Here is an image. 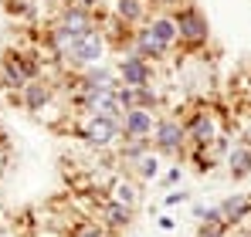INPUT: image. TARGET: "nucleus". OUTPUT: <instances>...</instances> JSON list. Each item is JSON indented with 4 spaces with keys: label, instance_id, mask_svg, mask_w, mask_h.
<instances>
[{
    "label": "nucleus",
    "instance_id": "f03ea898",
    "mask_svg": "<svg viewBox=\"0 0 251 237\" xmlns=\"http://www.w3.org/2000/svg\"><path fill=\"white\" fill-rule=\"evenodd\" d=\"M150 142H153V153H160V156H170V159H173V156H183V149H187L183 118L160 116V118H156V125H153Z\"/></svg>",
    "mask_w": 251,
    "mask_h": 237
},
{
    "label": "nucleus",
    "instance_id": "4468645a",
    "mask_svg": "<svg viewBox=\"0 0 251 237\" xmlns=\"http://www.w3.org/2000/svg\"><path fill=\"white\" fill-rule=\"evenodd\" d=\"M78 88H88V92H116L119 88V75L116 71H109V68H102V65H92V68H85L82 78L75 81Z\"/></svg>",
    "mask_w": 251,
    "mask_h": 237
},
{
    "label": "nucleus",
    "instance_id": "20e7f679",
    "mask_svg": "<svg viewBox=\"0 0 251 237\" xmlns=\"http://www.w3.org/2000/svg\"><path fill=\"white\" fill-rule=\"evenodd\" d=\"M41 75V65L27 54H3L0 58V88H24L27 81Z\"/></svg>",
    "mask_w": 251,
    "mask_h": 237
},
{
    "label": "nucleus",
    "instance_id": "a211bd4d",
    "mask_svg": "<svg viewBox=\"0 0 251 237\" xmlns=\"http://www.w3.org/2000/svg\"><path fill=\"white\" fill-rule=\"evenodd\" d=\"M160 159H163L160 153H153V149H150L143 159H136V163H132V176H136L139 183H143V180H156V176H160Z\"/></svg>",
    "mask_w": 251,
    "mask_h": 237
},
{
    "label": "nucleus",
    "instance_id": "b1692460",
    "mask_svg": "<svg viewBox=\"0 0 251 237\" xmlns=\"http://www.w3.org/2000/svg\"><path fill=\"white\" fill-rule=\"evenodd\" d=\"M34 3H61V0H34Z\"/></svg>",
    "mask_w": 251,
    "mask_h": 237
},
{
    "label": "nucleus",
    "instance_id": "dca6fc26",
    "mask_svg": "<svg viewBox=\"0 0 251 237\" xmlns=\"http://www.w3.org/2000/svg\"><path fill=\"white\" fill-rule=\"evenodd\" d=\"M51 95H54V88L48 85V81H41V78H34V81H27L24 88H21V102L31 109V112H41L44 105L51 102Z\"/></svg>",
    "mask_w": 251,
    "mask_h": 237
},
{
    "label": "nucleus",
    "instance_id": "9d476101",
    "mask_svg": "<svg viewBox=\"0 0 251 237\" xmlns=\"http://www.w3.org/2000/svg\"><path fill=\"white\" fill-rule=\"evenodd\" d=\"M54 24H61L72 38H82L88 31H95L99 24H95V14L92 10H85V7H75V3H61V10H58V21Z\"/></svg>",
    "mask_w": 251,
    "mask_h": 237
},
{
    "label": "nucleus",
    "instance_id": "9b49d317",
    "mask_svg": "<svg viewBox=\"0 0 251 237\" xmlns=\"http://www.w3.org/2000/svg\"><path fill=\"white\" fill-rule=\"evenodd\" d=\"M119 125H123V139H150L153 125H156V116L146 112V109H129V112H123Z\"/></svg>",
    "mask_w": 251,
    "mask_h": 237
},
{
    "label": "nucleus",
    "instance_id": "aec40b11",
    "mask_svg": "<svg viewBox=\"0 0 251 237\" xmlns=\"http://www.w3.org/2000/svg\"><path fill=\"white\" fill-rule=\"evenodd\" d=\"M227 224H210V220H204L201 227H197V237H227Z\"/></svg>",
    "mask_w": 251,
    "mask_h": 237
},
{
    "label": "nucleus",
    "instance_id": "393cba45",
    "mask_svg": "<svg viewBox=\"0 0 251 237\" xmlns=\"http://www.w3.org/2000/svg\"><path fill=\"white\" fill-rule=\"evenodd\" d=\"M248 136H251V125H248Z\"/></svg>",
    "mask_w": 251,
    "mask_h": 237
},
{
    "label": "nucleus",
    "instance_id": "a878e982",
    "mask_svg": "<svg viewBox=\"0 0 251 237\" xmlns=\"http://www.w3.org/2000/svg\"><path fill=\"white\" fill-rule=\"evenodd\" d=\"M132 237H136V234H132Z\"/></svg>",
    "mask_w": 251,
    "mask_h": 237
},
{
    "label": "nucleus",
    "instance_id": "4be33fe9",
    "mask_svg": "<svg viewBox=\"0 0 251 237\" xmlns=\"http://www.w3.org/2000/svg\"><path fill=\"white\" fill-rule=\"evenodd\" d=\"M187 200H190L187 193H170V197H167V207H176V203H187Z\"/></svg>",
    "mask_w": 251,
    "mask_h": 237
},
{
    "label": "nucleus",
    "instance_id": "f257e3e1",
    "mask_svg": "<svg viewBox=\"0 0 251 237\" xmlns=\"http://www.w3.org/2000/svg\"><path fill=\"white\" fill-rule=\"evenodd\" d=\"M78 136L88 149L95 153H109L123 142V125L119 118H99V116H85V122L78 125Z\"/></svg>",
    "mask_w": 251,
    "mask_h": 237
},
{
    "label": "nucleus",
    "instance_id": "5701e85b",
    "mask_svg": "<svg viewBox=\"0 0 251 237\" xmlns=\"http://www.w3.org/2000/svg\"><path fill=\"white\" fill-rule=\"evenodd\" d=\"M176 180H180V166H173V169L167 173V183H176Z\"/></svg>",
    "mask_w": 251,
    "mask_h": 237
},
{
    "label": "nucleus",
    "instance_id": "f3484780",
    "mask_svg": "<svg viewBox=\"0 0 251 237\" xmlns=\"http://www.w3.org/2000/svg\"><path fill=\"white\" fill-rule=\"evenodd\" d=\"M227 166H231V176H234V180L251 176V146L248 142H238V146L227 153Z\"/></svg>",
    "mask_w": 251,
    "mask_h": 237
},
{
    "label": "nucleus",
    "instance_id": "6e6552de",
    "mask_svg": "<svg viewBox=\"0 0 251 237\" xmlns=\"http://www.w3.org/2000/svg\"><path fill=\"white\" fill-rule=\"evenodd\" d=\"M183 132H187V142L190 146L207 149V146H214V139H217V122H214V116H210L207 109H197L194 116L183 122Z\"/></svg>",
    "mask_w": 251,
    "mask_h": 237
},
{
    "label": "nucleus",
    "instance_id": "6ab92c4d",
    "mask_svg": "<svg viewBox=\"0 0 251 237\" xmlns=\"http://www.w3.org/2000/svg\"><path fill=\"white\" fill-rule=\"evenodd\" d=\"M68 237H112L99 220H92V217H85V220H78V224H72V231H68Z\"/></svg>",
    "mask_w": 251,
    "mask_h": 237
},
{
    "label": "nucleus",
    "instance_id": "0eeeda50",
    "mask_svg": "<svg viewBox=\"0 0 251 237\" xmlns=\"http://www.w3.org/2000/svg\"><path fill=\"white\" fill-rule=\"evenodd\" d=\"M116 75H119V85H126V88H146L153 81V65L136 58L132 51H126L116 65Z\"/></svg>",
    "mask_w": 251,
    "mask_h": 237
},
{
    "label": "nucleus",
    "instance_id": "423d86ee",
    "mask_svg": "<svg viewBox=\"0 0 251 237\" xmlns=\"http://www.w3.org/2000/svg\"><path fill=\"white\" fill-rule=\"evenodd\" d=\"M132 217H136V210H129V207H119V203H112V200H105V197L95 200V217L92 220H99L112 237L123 234L126 227L132 224Z\"/></svg>",
    "mask_w": 251,
    "mask_h": 237
},
{
    "label": "nucleus",
    "instance_id": "ddd939ff",
    "mask_svg": "<svg viewBox=\"0 0 251 237\" xmlns=\"http://www.w3.org/2000/svg\"><path fill=\"white\" fill-rule=\"evenodd\" d=\"M129 51H132L136 58H143V61H150V65H153V61H160V58H167V54H170L167 47H163L160 41L153 38V34H150L146 27H136V31H132V44H129Z\"/></svg>",
    "mask_w": 251,
    "mask_h": 237
},
{
    "label": "nucleus",
    "instance_id": "1a4fd4ad",
    "mask_svg": "<svg viewBox=\"0 0 251 237\" xmlns=\"http://www.w3.org/2000/svg\"><path fill=\"white\" fill-rule=\"evenodd\" d=\"M105 200H112L119 207H129V210H139V203H143V183L136 176H112L109 187H105Z\"/></svg>",
    "mask_w": 251,
    "mask_h": 237
},
{
    "label": "nucleus",
    "instance_id": "2eb2a0df",
    "mask_svg": "<svg viewBox=\"0 0 251 237\" xmlns=\"http://www.w3.org/2000/svg\"><path fill=\"white\" fill-rule=\"evenodd\" d=\"M143 27H146L153 38L160 41L167 51L173 47V44H180V31H176V21H173V14H153V17H150Z\"/></svg>",
    "mask_w": 251,
    "mask_h": 237
},
{
    "label": "nucleus",
    "instance_id": "f8f14e48",
    "mask_svg": "<svg viewBox=\"0 0 251 237\" xmlns=\"http://www.w3.org/2000/svg\"><path fill=\"white\" fill-rule=\"evenodd\" d=\"M112 14L123 27H143L150 21V0H116Z\"/></svg>",
    "mask_w": 251,
    "mask_h": 237
},
{
    "label": "nucleus",
    "instance_id": "7ed1b4c3",
    "mask_svg": "<svg viewBox=\"0 0 251 237\" xmlns=\"http://www.w3.org/2000/svg\"><path fill=\"white\" fill-rule=\"evenodd\" d=\"M105 47H109L105 31L95 27V31H88V34H82V38H75L72 51H68V58H65V65H72V68H78V71L92 68V65H102Z\"/></svg>",
    "mask_w": 251,
    "mask_h": 237
},
{
    "label": "nucleus",
    "instance_id": "412c9836",
    "mask_svg": "<svg viewBox=\"0 0 251 237\" xmlns=\"http://www.w3.org/2000/svg\"><path fill=\"white\" fill-rule=\"evenodd\" d=\"M150 3H153L160 14H170V10H180V7H183L180 0H150Z\"/></svg>",
    "mask_w": 251,
    "mask_h": 237
},
{
    "label": "nucleus",
    "instance_id": "39448f33",
    "mask_svg": "<svg viewBox=\"0 0 251 237\" xmlns=\"http://www.w3.org/2000/svg\"><path fill=\"white\" fill-rule=\"evenodd\" d=\"M173 21H176V31H180V41L183 44H190V47H197V44H204L207 41V17L194 7V3H183L180 10H173Z\"/></svg>",
    "mask_w": 251,
    "mask_h": 237
}]
</instances>
